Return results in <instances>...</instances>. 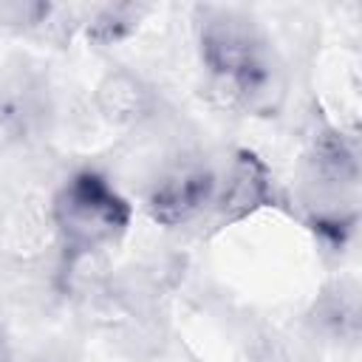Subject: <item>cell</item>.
<instances>
[{"instance_id":"cell-10","label":"cell","mask_w":362,"mask_h":362,"mask_svg":"<svg viewBox=\"0 0 362 362\" xmlns=\"http://www.w3.org/2000/svg\"><path fill=\"white\" fill-rule=\"evenodd\" d=\"M0 362H8V345L3 339V334H0Z\"/></svg>"},{"instance_id":"cell-2","label":"cell","mask_w":362,"mask_h":362,"mask_svg":"<svg viewBox=\"0 0 362 362\" xmlns=\"http://www.w3.org/2000/svg\"><path fill=\"white\" fill-rule=\"evenodd\" d=\"M51 221L65 255L82 257L116 243L127 232L130 204L105 175L79 170L54 192Z\"/></svg>"},{"instance_id":"cell-7","label":"cell","mask_w":362,"mask_h":362,"mask_svg":"<svg viewBox=\"0 0 362 362\" xmlns=\"http://www.w3.org/2000/svg\"><path fill=\"white\" fill-rule=\"evenodd\" d=\"M150 8L141 3H105L93 6L85 23V37L96 45H110L130 37Z\"/></svg>"},{"instance_id":"cell-4","label":"cell","mask_w":362,"mask_h":362,"mask_svg":"<svg viewBox=\"0 0 362 362\" xmlns=\"http://www.w3.org/2000/svg\"><path fill=\"white\" fill-rule=\"evenodd\" d=\"M274 201H277V192H274V178L269 167L252 150H238L226 178L218 181L212 212L218 223L226 226L255 215L257 209L272 206Z\"/></svg>"},{"instance_id":"cell-5","label":"cell","mask_w":362,"mask_h":362,"mask_svg":"<svg viewBox=\"0 0 362 362\" xmlns=\"http://www.w3.org/2000/svg\"><path fill=\"white\" fill-rule=\"evenodd\" d=\"M305 170H308V181L314 187L334 189V192L351 189L359 181L356 150L334 127H322L311 139V150L305 156Z\"/></svg>"},{"instance_id":"cell-3","label":"cell","mask_w":362,"mask_h":362,"mask_svg":"<svg viewBox=\"0 0 362 362\" xmlns=\"http://www.w3.org/2000/svg\"><path fill=\"white\" fill-rule=\"evenodd\" d=\"M218 175L204 164H184L167 173L147 195V212L161 226H184L212 209Z\"/></svg>"},{"instance_id":"cell-8","label":"cell","mask_w":362,"mask_h":362,"mask_svg":"<svg viewBox=\"0 0 362 362\" xmlns=\"http://www.w3.org/2000/svg\"><path fill=\"white\" fill-rule=\"evenodd\" d=\"M42 105L37 88L28 79H11L8 88L0 90V127L11 136H25L34 122H40Z\"/></svg>"},{"instance_id":"cell-1","label":"cell","mask_w":362,"mask_h":362,"mask_svg":"<svg viewBox=\"0 0 362 362\" xmlns=\"http://www.w3.org/2000/svg\"><path fill=\"white\" fill-rule=\"evenodd\" d=\"M198 54L215 93L232 105L257 110L277 88V68L263 31L240 11L204 8L198 17Z\"/></svg>"},{"instance_id":"cell-6","label":"cell","mask_w":362,"mask_h":362,"mask_svg":"<svg viewBox=\"0 0 362 362\" xmlns=\"http://www.w3.org/2000/svg\"><path fill=\"white\" fill-rule=\"evenodd\" d=\"M99 107L113 122H133L147 113L150 90L136 76L119 71V74H110L99 85Z\"/></svg>"},{"instance_id":"cell-9","label":"cell","mask_w":362,"mask_h":362,"mask_svg":"<svg viewBox=\"0 0 362 362\" xmlns=\"http://www.w3.org/2000/svg\"><path fill=\"white\" fill-rule=\"evenodd\" d=\"M54 6L45 0H0V28L6 31H34L48 23Z\"/></svg>"}]
</instances>
